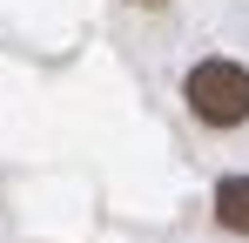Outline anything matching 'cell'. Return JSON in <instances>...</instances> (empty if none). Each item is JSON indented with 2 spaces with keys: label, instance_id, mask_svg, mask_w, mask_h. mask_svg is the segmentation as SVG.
I'll return each instance as SVG.
<instances>
[{
  "label": "cell",
  "instance_id": "obj_1",
  "mask_svg": "<svg viewBox=\"0 0 249 243\" xmlns=\"http://www.w3.org/2000/svg\"><path fill=\"white\" fill-rule=\"evenodd\" d=\"M182 101L209 128H236V122H249V68L229 54H209L182 75Z\"/></svg>",
  "mask_w": 249,
  "mask_h": 243
},
{
  "label": "cell",
  "instance_id": "obj_2",
  "mask_svg": "<svg viewBox=\"0 0 249 243\" xmlns=\"http://www.w3.org/2000/svg\"><path fill=\"white\" fill-rule=\"evenodd\" d=\"M215 223L229 237H249V176H222L215 182Z\"/></svg>",
  "mask_w": 249,
  "mask_h": 243
},
{
  "label": "cell",
  "instance_id": "obj_3",
  "mask_svg": "<svg viewBox=\"0 0 249 243\" xmlns=\"http://www.w3.org/2000/svg\"><path fill=\"white\" fill-rule=\"evenodd\" d=\"M135 7H162V0H135Z\"/></svg>",
  "mask_w": 249,
  "mask_h": 243
}]
</instances>
